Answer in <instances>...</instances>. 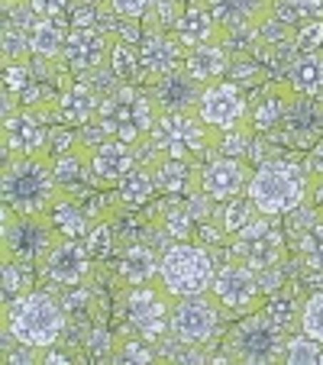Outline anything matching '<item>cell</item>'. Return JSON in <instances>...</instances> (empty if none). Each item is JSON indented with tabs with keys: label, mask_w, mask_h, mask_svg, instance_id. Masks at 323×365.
<instances>
[{
	"label": "cell",
	"mask_w": 323,
	"mask_h": 365,
	"mask_svg": "<svg viewBox=\"0 0 323 365\" xmlns=\"http://www.w3.org/2000/svg\"><path fill=\"white\" fill-rule=\"evenodd\" d=\"M301 333H307V336H314V339L323 343V291H314V294L304 301Z\"/></svg>",
	"instance_id": "ee69618b"
},
{
	"label": "cell",
	"mask_w": 323,
	"mask_h": 365,
	"mask_svg": "<svg viewBox=\"0 0 323 365\" xmlns=\"http://www.w3.org/2000/svg\"><path fill=\"white\" fill-rule=\"evenodd\" d=\"M33 272L36 265L4 255V265H0V294H4V304H14L16 297L33 291Z\"/></svg>",
	"instance_id": "1f68e13d"
},
{
	"label": "cell",
	"mask_w": 323,
	"mask_h": 365,
	"mask_svg": "<svg viewBox=\"0 0 323 365\" xmlns=\"http://www.w3.org/2000/svg\"><path fill=\"white\" fill-rule=\"evenodd\" d=\"M36 81H39V78H36V71H33V62H7L4 65V91L14 94L16 101H20L23 91H29Z\"/></svg>",
	"instance_id": "7bdbcfd3"
},
{
	"label": "cell",
	"mask_w": 323,
	"mask_h": 365,
	"mask_svg": "<svg viewBox=\"0 0 323 365\" xmlns=\"http://www.w3.org/2000/svg\"><path fill=\"white\" fill-rule=\"evenodd\" d=\"M223 317L220 301L204 291V294H188V297H175L172 304V336L181 346H204L210 343V336L217 333Z\"/></svg>",
	"instance_id": "8fae6325"
},
{
	"label": "cell",
	"mask_w": 323,
	"mask_h": 365,
	"mask_svg": "<svg viewBox=\"0 0 323 365\" xmlns=\"http://www.w3.org/2000/svg\"><path fill=\"white\" fill-rule=\"evenodd\" d=\"M65 39L68 29L65 20H39L36 16L29 26V52L36 65H58L65 58Z\"/></svg>",
	"instance_id": "f1b7e54d"
},
{
	"label": "cell",
	"mask_w": 323,
	"mask_h": 365,
	"mask_svg": "<svg viewBox=\"0 0 323 365\" xmlns=\"http://www.w3.org/2000/svg\"><path fill=\"white\" fill-rule=\"evenodd\" d=\"M265 310L278 320V324L284 327V330H294V327H301V310H304V304H297L294 297H272V304H268Z\"/></svg>",
	"instance_id": "f6af8a7d"
},
{
	"label": "cell",
	"mask_w": 323,
	"mask_h": 365,
	"mask_svg": "<svg viewBox=\"0 0 323 365\" xmlns=\"http://www.w3.org/2000/svg\"><path fill=\"white\" fill-rule=\"evenodd\" d=\"M107 7H111V14L117 16V20H145V16H152V10H155V0H107Z\"/></svg>",
	"instance_id": "bcb514c9"
},
{
	"label": "cell",
	"mask_w": 323,
	"mask_h": 365,
	"mask_svg": "<svg viewBox=\"0 0 323 365\" xmlns=\"http://www.w3.org/2000/svg\"><path fill=\"white\" fill-rule=\"evenodd\" d=\"M172 304H175V297L162 288V282L126 284L123 288L126 320L149 343H158L162 336L172 333Z\"/></svg>",
	"instance_id": "9c48e42d"
},
{
	"label": "cell",
	"mask_w": 323,
	"mask_h": 365,
	"mask_svg": "<svg viewBox=\"0 0 323 365\" xmlns=\"http://www.w3.org/2000/svg\"><path fill=\"white\" fill-rule=\"evenodd\" d=\"M220 143V133L200 120V113H162L152 126L149 149L155 155H172V159H204L213 155Z\"/></svg>",
	"instance_id": "5b68a950"
},
{
	"label": "cell",
	"mask_w": 323,
	"mask_h": 365,
	"mask_svg": "<svg viewBox=\"0 0 323 365\" xmlns=\"http://www.w3.org/2000/svg\"><path fill=\"white\" fill-rule=\"evenodd\" d=\"M113 242H117V233H113V227H111V217L94 220L91 230L84 233V246H88L94 262H101V259H107V255L113 252Z\"/></svg>",
	"instance_id": "ab89813d"
},
{
	"label": "cell",
	"mask_w": 323,
	"mask_h": 365,
	"mask_svg": "<svg viewBox=\"0 0 323 365\" xmlns=\"http://www.w3.org/2000/svg\"><path fill=\"white\" fill-rule=\"evenodd\" d=\"M0 48H4V65L7 62H33V52H29V26L14 20H4L0 29Z\"/></svg>",
	"instance_id": "d590c367"
},
{
	"label": "cell",
	"mask_w": 323,
	"mask_h": 365,
	"mask_svg": "<svg viewBox=\"0 0 323 365\" xmlns=\"http://www.w3.org/2000/svg\"><path fill=\"white\" fill-rule=\"evenodd\" d=\"M249 181H252V168H249V162L242 155H217V159H210L200 168V191L213 204H223V200L246 194Z\"/></svg>",
	"instance_id": "e0dca14e"
},
{
	"label": "cell",
	"mask_w": 323,
	"mask_h": 365,
	"mask_svg": "<svg viewBox=\"0 0 323 365\" xmlns=\"http://www.w3.org/2000/svg\"><path fill=\"white\" fill-rule=\"evenodd\" d=\"M158 120V107L152 101L145 84H120L117 91L101 101L97 110V130L101 136L123 139L133 145H145L152 136V126Z\"/></svg>",
	"instance_id": "277c9868"
},
{
	"label": "cell",
	"mask_w": 323,
	"mask_h": 365,
	"mask_svg": "<svg viewBox=\"0 0 323 365\" xmlns=\"http://www.w3.org/2000/svg\"><path fill=\"white\" fill-rule=\"evenodd\" d=\"M68 310L48 291H29L14 304H4V346L23 343L33 349H48L62 343Z\"/></svg>",
	"instance_id": "7a4b0ae2"
},
{
	"label": "cell",
	"mask_w": 323,
	"mask_h": 365,
	"mask_svg": "<svg viewBox=\"0 0 323 365\" xmlns=\"http://www.w3.org/2000/svg\"><path fill=\"white\" fill-rule=\"evenodd\" d=\"M282 133L288 143L294 145H314L317 139L323 136V94L320 97H304L294 94L291 97V107L284 113Z\"/></svg>",
	"instance_id": "603a6c76"
},
{
	"label": "cell",
	"mask_w": 323,
	"mask_h": 365,
	"mask_svg": "<svg viewBox=\"0 0 323 365\" xmlns=\"http://www.w3.org/2000/svg\"><path fill=\"white\" fill-rule=\"evenodd\" d=\"M145 88H149L152 101H155V107L162 113H198V103H200V97H204L207 84L198 81V78L181 65V68L149 81Z\"/></svg>",
	"instance_id": "d6986e66"
},
{
	"label": "cell",
	"mask_w": 323,
	"mask_h": 365,
	"mask_svg": "<svg viewBox=\"0 0 323 365\" xmlns=\"http://www.w3.org/2000/svg\"><path fill=\"white\" fill-rule=\"evenodd\" d=\"M71 352H65V349H58V343L56 346H48V349H42V362H52V365H65V362H71Z\"/></svg>",
	"instance_id": "f907efd6"
},
{
	"label": "cell",
	"mask_w": 323,
	"mask_h": 365,
	"mask_svg": "<svg viewBox=\"0 0 323 365\" xmlns=\"http://www.w3.org/2000/svg\"><path fill=\"white\" fill-rule=\"evenodd\" d=\"M278 217L259 214L249 227L233 236V255L252 265L255 272H272L284 259V233L278 230Z\"/></svg>",
	"instance_id": "7c38bea8"
},
{
	"label": "cell",
	"mask_w": 323,
	"mask_h": 365,
	"mask_svg": "<svg viewBox=\"0 0 323 365\" xmlns=\"http://www.w3.org/2000/svg\"><path fill=\"white\" fill-rule=\"evenodd\" d=\"M307 165H310V172H314V178H320V181H323V136L317 139L314 145H310V159H307Z\"/></svg>",
	"instance_id": "681fc988"
},
{
	"label": "cell",
	"mask_w": 323,
	"mask_h": 365,
	"mask_svg": "<svg viewBox=\"0 0 323 365\" xmlns=\"http://www.w3.org/2000/svg\"><path fill=\"white\" fill-rule=\"evenodd\" d=\"M249 107H252V101L242 94L240 81H223L220 78V81H213L204 88V97H200V103H198V113L210 130L230 133V130L249 126Z\"/></svg>",
	"instance_id": "4fadbf2b"
},
{
	"label": "cell",
	"mask_w": 323,
	"mask_h": 365,
	"mask_svg": "<svg viewBox=\"0 0 323 365\" xmlns=\"http://www.w3.org/2000/svg\"><path fill=\"white\" fill-rule=\"evenodd\" d=\"M227 39L200 42V46L188 48L185 52V68L204 84H213V81H220V78H227L230 65H233V52H230Z\"/></svg>",
	"instance_id": "d4e9b609"
},
{
	"label": "cell",
	"mask_w": 323,
	"mask_h": 365,
	"mask_svg": "<svg viewBox=\"0 0 323 365\" xmlns=\"http://www.w3.org/2000/svg\"><path fill=\"white\" fill-rule=\"evenodd\" d=\"M217 265H213L210 252L204 246H194L188 240H178L162 252V272L158 282L172 297H188V294H204L210 291Z\"/></svg>",
	"instance_id": "52a82bcc"
},
{
	"label": "cell",
	"mask_w": 323,
	"mask_h": 365,
	"mask_svg": "<svg viewBox=\"0 0 323 365\" xmlns=\"http://www.w3.org/2000/svg\"><path fill=\"white\" fill-rule=\"evenodd\" d=\"M113 359L117 362H130V365H145V362H155V349L145 336H123V339H113Z\"/></svg>",
	"instance_id": "f35d334b"
},
{
	"label": "cell",
	"mask_w": 323,
	"mask_h": 365,
	"mask_svg": "<svg viewBox=\"0 0 323 365\" xmlns=\"http://www.w3.org/2000/svg\"><path fill=\"white\" fill-rule=\"evenodd\" d=\"M288 88L304 97L323 94V52H297L288 68Z\"/></svg>",
	"instance_id": "f546056e"
},
{
	"label": "cell",
	"mask_w": 323,
	"mask_h": 365,
	"mask_svg": "<svg viewBox=\"0 0 323 365\" xmlns=\"http://www.w3.org/2000/svg\"><path fill=\"white\" fill-rule=\"evenodd\" d=\"M284 327L265 307H259L230 330L227 356L236 362H278L284 359Z\"/></svg>",
	"instance_id": "ba28073f"
},
{
	"label": "cell",
	"mask_w": 323,
	"mask_h": 365,
	"mask_svg": "<svg viewBox=\"0 0 323 365\" xmlns=\"http://www.w3.org/2000/svg\"><path fill=\"white\" fill-rule=\"evenodd\" d=\"M111 71L120 84H143V62H139V48L130 42L113 39L111 48Z\"/></svg>",
	"instance_id": "e575fe53"
},
{
	"label": "cell",
	"mask_w": 323,
	"mask_h": 365,
	"mask_svg": "<svg viewBox=\"0 0 323 365\" xmlns=\"http://www.w3.org/2000/svg\"><path fill=\"white\" fill-rule=\"evenodd\" d=\"M291 48L294 52H323V16H310L291 26Z\"/></svg>",
	"instance_id": "74e56055"
},
{
	"label": "cell",
	"mask_w": 323,
	"mask_h": 365,
	"mask_svg": "<svg viewBox=\"0 0 323 365\" xmlns=\"http://www.w3.org/2000/svg\"><path fill=\"white\" fill-rule=\"evenodd\" d=\"M255 217H259V207L252 204V197H249V191H246V194H240V197H233V200H223L220 214H217V223H220L223 236L233 240V236L240 233L242 227H249Z\"/></svg>",
	"instance_id": "836d02e7"
},
{
	"label": "cell",
	"mask_w": 323,
	"mask_h": 365,
	"mask_svg": "<svg viewBox=\"0 0 323 365\" xmlns=\"http://www.w3.org/2000/svg\"><path fill=\"white\" fill-rule=\"evenodd\" d=\"M145 162L152 165L155 175V185L162 194H172V197H191L200 194V168L198 159H172V155H155V152L145 145Z\"/></svg>",
	"instance_id": "7402d4cb"
},
{
	"label": "cell",
	"mask_w": 323,
	"mask_h": 365,
	"mask_svg": "<svg viewBox=\"0 0 323 365\" xmlns=\"http://www.w3.org/2000/svg\"><path fill=\"white\" fill-rule=\"evenodd\" d=\"M0 242H4V255L23 259V262L36 265L42 272L52 249L62 242V230L56 227V220L48 214H14V210H4Z\"/></svg>",
	"instance_id": "8992f818"
},
{
	"label": "cell",
	"mask_w": 323,
	"mask_h": 365,
	"mask_svg": "<svg viewBox=\"0 0 323 365\" xmlns=\"http://www.w3.org/2000/svg\"><path fill=\"white\" fill-rule=\"evenodd\" d=\"M143 162H145V145H133V143H123V139L103 136V143L91 145V185L117 187Z\"/></svg>",
	"instance_id": "5bb4252c"
},
{
	"label": "cell",
	"mask_w": 323,
	"mask_h": 365,
	"mask_svg": "<svg viewBox=\"0 0 323 365\" xmlns=\"http://www.w3.org/2000/svg\"><path fill=\"white\" fill-rule=\"evenodd\" d=\"M172 33L178 36V42L185 48H194V46H200V42H213V39H227V29L213 20L204 4H188L185 14H181L178 23L172 26Z\"/></svg>",
	"instance_id": "4316f807"
},
{
	"label": "cell",
	"mask_w": 323,
	"mask_h": 365,
	"mask_svg": "<svg viewBox=\"0 0 323 365\" xmlns=\"http://www.w3.org/2000/svg\"><path fill=\"white\" fill-rule=\"evenodd\" d=\"M188 48L178 42V36L172 29L149 26L139 36V62H143V84L155 81V78L168 75V71L185 65Z\"/></svg>",
	"instance_id": "ac0fdd59"
},
{
	"label": "cell",
	"mask_w": 323,
	"mask_h": 365,
	"mask_svg": "<svg viewBox=\"0 0 323 365\" xmlns=\"http://www.w3.org/2000/svg\"><path fill=\"white\" fill-rule=\"evenodd\" d=\"M282 362H291V365H317L323 362V343L314 336H307V333H301V336H291L288 343H284V359Z\"/></svg>",
	"instance_id": "8d00e7d4"
},
{
	"label": "cell",
	"mask_w": 323,
	"mask_h": 365,
	"mask_svg": "<svg viewBox=\"0 0 323 365\" xmlns=\"http://www.w3.org/2000/svg\"><path fill=\"white\" fill-rule=\"evenodd\" d=\"M310 187H314V172L288 159L265 162L252 172L249 181V197L265 217H288L301 207H307Z\"/></svg>",
	"instance_id": "3957f363"
},
{
	"label": "cell",
	"mask_w": 323,
	"mask_h": 365,
	"mask_svg": "<svg viewBox=\"0 0 323 365\" xmlns=\"http://www.w3.org/2000/svg\"><path fill=\"white\" fill-rule=\"evenodd\" d=\"M4 159L7 155H46L52 152V130L48 120L29 107H16L4 117Z\"/></svg>",
	"instance_id": "9a60e30c"
},
{
	"label": "cell",
	"mask_w": 323,
	"mask_h": 365,
	"mask_svg": "<svg viewBox=\"0 0 323 365\" xmlns=\"http://www.w3.org/2000/svg\"><path fill=\"white\" fill-rule=\"evenodd\" d=\"M210 294L220 301L223 314H252L265 304V284H262V272L246 265L242 259H230V262L217 265Z\"/></svg>",
	"instance_id": "30bf717a"
},
{
	"label": "cell",
	"mask_w": 323,
	"mask_h": 365,
	"mask_svg": "<svg viewBox=\"0 0 323 365\" xmlns=\"http://www.w3.org/2000/svg\"><path fill=\"white\" fill-rule=\"evenodd\" d=\"M101 101L97 91L91 88L88 81H68L58 94V123H68V126H91L97 123V110H101Z\"/></svg>",
	"instance_id": "cb8c5ba5"
},
{
	"label": "cell",
	"mask_w": 323,
	"mask_h": 365,
	"mask_svg": "<svg viewBox=\"0 0 323 365\" xmlns=\"http://www.w3.org/2000/svg\"><path fill=\"white\" fill-rule=\"evenodd\" d=\"M39 20H65L75 7V0H26Z\"/></svg>",
	"instance_id": "c3c4849f"
},
{
	"label": "cell",
	"mask_w": 323,
	"mask_h": 365,
	"mask_svg": "<svg viewBox=\"0 0 323 365\" xmlns=\"http://www.w3.org/2000/svg\"><path fill=\"white\" fill-rule=\"evenodd\" d=\"M158 272H162V255H155V249L145 242H130L117 259V278L123 284L158 282Z\"/></svg>",
	"instance_id": "83f0119b"
},
{
	"label": "cell",
	"mask_w": 323,
	"mask_h": 365,
	"mask_svg": "<svg viewBox=\"0 0 323 365\" xmlns=\"http://www.w3.org/2000/svg\"><path fill=\"white\" fill-rule=\"evenodd\" d=\"M65 194L68 191L58 185L52 152H46V155H7L4 159V178H0L4 210L48 214Z\"/></svg>",
	"instance_id": "6da1fadb"
},
{
	"label": "cell",
	"mask_w": 323,
	"mask_h": 365,
	"mask_svg": "<svg viewBox=\"0 0 323 365\" xmlns=\"http://www.w3.org/2000/svg\"><path fill=\"white\" fill-rule=\"evenodd\" d=\"M91 265H94V259H91L84 240L62 236V242L52 249V255H48L46 265H42V275H46L48 282L62 284V288H81L91 275Z\"/></svg>",
	"instance_id": "ffe728a7"
},
{
	"label": "cell",
	"mask_w": 323,
	"mask_h": 365,
	"mask_svg": "<svg viewBox=\"0 0 323 365\" xmlns=\"http://www.w3.org/2000/svg\"><path fill=\"white\" fill-rule=\"evenodd\" d=\"M48 217L56 220V227L62 230V236H71V240H84V233L91 230V214L84 210L78 200H71L68 194L65 197H58V204L48 210Z\"/></svg>",
	"instance_id": "d6a6232c"
},
{
	"label": "cell",
	"mask_w": 323,
	"mask_h": 365,
	"mask_svg": "<svg viewBox=\"0 0 323 365\" xmlns=\"http://www.w3.org/2000/svg\"><path fill=\"white\" fill-rule=\"evenodd\" d=\"M155 194H158V185H155V175H152V165L143 162V165L133 168L117 185V204L126 207V210H139V207H145Z\"/></svg>",
	"instance_id": "4dcf8cb0"
},
{
	"label": "cell",
	"mask_w": 323,
	"mask_h": 365,
	"mask_svg": "<svg viewBox=\"0 0 323 365\" xmlns=\"http://www.w3.org/2000/svg\"><path fill=\"white\" fill-rule=\"evenodd\" d=\"M191 220H194V214L188 210V207H181V204H172L165 210V233H172L175 240H188L191 236Z\"/></svg>",
	"instance_id": "7dc6e473"
},
{
	"label": "cell",
	"mask_w": 323,
	"mask_h": 365,
	"mask_svg": "<svg viewBox=\"0 0 323 365\" xmlns=\"http://www.w3.org/2000/svg\"><path fill=\"white\" fill-rule=\"evenodd\" d=\"M275 16L294 26L310 16H323V0H275Z\"/></svg>",
	"instance_id": "b9f144b4"
},
{
	"label": "cell",
	"mask_w": 323,
	"mask_h": 365,
	"mask_svg": "<svg viewBox=\"0 0 323 365\" xmlns=\"http://www.w3.org/2000/svg\"><path fill=\"white\" fill-rule=\"evenodd\" d=\"M291 97H294V91L288 88V81L272 84V88H268L259 101H252V107H249V130H255V133L282 130L284 113H288V107H291Z\"/></svg>",
	"instance_id": "484cf974"
},
{
	"label": "cell",
	"mask_w": 323,
	"mask_h": 365,
	"mask_svg": "<svg viewBox=\"0 0 323 365\" xmlns=\"http://www.w3.org/2000/svg\"><path fill=\"white\" fill-rule=\"evenodd\" d=\"M191 4H204L213 20L227 29V36L255 33L275 14V0H191Z\"/></svg>",
	"instance_id": "44dd1931"
},
{
	"label": "cell",
	"mask_w": 323,
	"mask_h": 365,
	"mask_svg": "<svg viewBox=\"0 0 323 365\" xmlns=\"http://www.w3.org/2000/svg\"><path fill=\"white\" fill-rule=\"evenodd\" d=\"M301 262L307 272H320L323 275V217L310 223L301 236Z\"/></svg>",
	"instance_id": "60d3db41"
},
{
	"label": "cell",
	"mask_w": 323,
	"mask_h": 365,
	"mask_svg": "<svg viewBox=\"0 0 323 365\" xmlns=\"http://www.w3.org/2000/svg\"><path fill=\"white\" fill-rule=\"evenodd\" d=\"M111 48H113V39H111L107 29H101V26H71L68 39H65L62 65L75 71L78 78L91 75V71L111 65Z\"/></svg>",
	"instance_id": "2e32d148"
}]
</instances>
